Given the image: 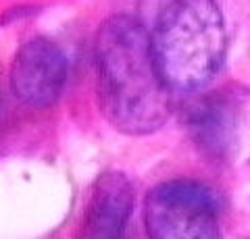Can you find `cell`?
Wrapping results in <instances>:
<instances>
[{
    "instance_id": "5b68a950",
    "label": "cell",
    "mask_w": 250,
    "mask_h": 239,
    "mask_svg": "<svg viewBox=\"0 0 250 239\" xmlns=\"http://www.w3.org/2000/svg\"><path fill=\"white\" fill-rule=\"evenodd\" d=\"M134 208V189L125 175L104 173L90 189L77 239H123Z\"/></svg>"
},
{
    "instance_id": "7a4b0ae2",
    "label": "cell",
    "mask_w": 250,
    "mask_h": 239,
    "mask_svg": "<svg viewBox=\"0 0 250 239\" xmlns=\"http://www.w3.org/2000/svg\"><path fill=\"white\" fill-rule=\"evenodd\" d=\"M163 81L171 90H198L219 73L228 32L215 0H173L150 37Z\"/></svg>"
},
{
    "instance_id": "8992f818",
    "label": "cell",
    "mask_w": 250,
    "mask_h": 239,
    "mask_svg": "<svg viewBox=\"0 0 250 239\" xmlns=\"http://www.w3.org/2000/svg\"><path fill=\"white\" fill-rule=\"evenodd\" d=\"M233 98L225 92L198 100L188 110V129L198 148L208 156H223L233 137Z\"/></svg>"
},
{
    "instance_id": "6da1fadb",
    "label": "cell",
    "mask_w": 250,
    "mask_h": 239,
    "mask_svg": "<svg viewBox=\"0 0 250 239\" xmlns=\"http://www.w3.org/2000/svg\"><path fill=\"white\" fill-rule=\"evenodd\" d=\"M98 100L104 117L125 133H152L167 123L173 102L156 67L150 36L131 17H113L96 40Z\"/></svg>"
},
{
    "instance_id": "277c9868",
    "label": "cell",
    "mask_w": 250,
    "mask_h": 239,
    "mask_svg": "<svg viewBox=\"0 0 250 239\" xmlns=\"http://www.w3.org/2000/svg\"><path fill=\"white\" fill-rule=\"evenodd\" d=\"M67 56L46 37H34L21 46L11 69V88L21 102L48 106L67 83Z\"/></svg>"
},
{
    "instance_id": "3957f363",
    "label": "cell",
    "mask_w": 250,
    "mask_h": 239,
    "mask_svg": "<svg viewBox=\"0 0 250 239\" xmlns=\"http://www.w3.org/2000/svg\"><path fill=\"white\" fill-rule=\"evenodd\" d=\"M144 222L150 239H219L213 194L194 181H167L146 196Z\"/></svg>"
}]
</instances>
